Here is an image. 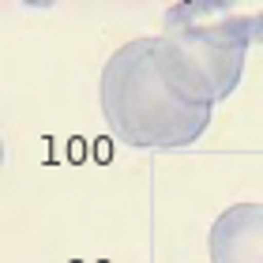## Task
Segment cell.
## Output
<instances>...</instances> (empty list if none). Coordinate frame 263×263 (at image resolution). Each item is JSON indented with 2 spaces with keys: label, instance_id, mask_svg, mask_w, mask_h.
<instances>
[{
  "label": "cell",
  "instance_id": "6da1fadb",
  "mask_svg": "<svg viewBox=\"0 0 263 263\" xmlns=\"http://www.w3.org/2000/svg\"><path fill=\"white\" fill-rule=\"evenodd\" d=\"M98 105L105 128L124 147L139 151L192 147L207 132L214 109L177 83L158 49V38H136L105 61L98 79Z\"/></svg>",
  "mask_w": 263,
  "mask_h": 263
},
{
  "label": "cell",
  "instance_id": "7a4b0ae2",
  "mask_svg": "<svg viewBox=\"0 0 263 263\" xmlns=\"http://www.w3.org/2000/svg\"><path fill=\"white\" fill-rule=\"evenodd\" d=\"M263 42V15H237L222 0H184L162 15L158 49L177 83L199 102L218 105L237 90L248 45Z\"/></svg>",
  "mask_w": 263,
  "mask_h": 263
},
{
  "label": "cell",
  "instance_id": "3957f363",
  "mask_svg": "<svg viewBox=\"0 0 263 263\" xmlns=\"http://www.w3.org/2000/svg\"><path fill=\"white\" fill-rule=\"evenodd\" d=\"M211 263H263V203H233L207 233Z\"/></svg>",
  "mask_w": 263,
  "mask_h": 263
}]
</instances>
